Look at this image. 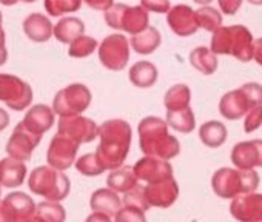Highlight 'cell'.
I'll return each instance as SVG.
<instances>
[{"label": "cell", "mask_w": 262, "mask_h": 222, "mask_svg": "<svg viewBox=\"0 0 262 222\" xmlns=\"http://www.w3.org/2000/svg\"><path fill=\"white\" fill-rule=\"evenodd\" d=\"M131 127L122 119H111L99 127L100 144L96 150V158L103 170H119L129 151Z\"/></svg>", "instance_id": "1"}, {"label": "cell", "mask_w": 262, "mask_h": 222, "mask_svg": "<svg viewBox=\"0 0 262 222\" xmlns=\"http://www.w3.org/2000/svg\"><path fill=\"white\" fill-rule=\"evenodd\" d=\"M138 133L139 147L148 158L168 162L181 153L179 141L168 133V124L161 118L148 116L142 119L138 125Z\"/></svg>", "instance_id": "2"}, {"label": "cell", "mask_w": 262, "mask_h": 222, "mask_svg": "<svg viewBox=\"0 0 262 222\" xmlns=\"http://www.w3.org/2000/svg\"><path fill=\"white\" fill-rule=\"evenodd\" d=\"M254 40L244 25L221 27L211 36L210 50L214 54L233 56L241 62H250L254 56Z\"/></svg>", "instance_id": "3"}, {"label": "cell", "mask_w": 262, "mask_h": 222, "mask_svg": "<svg viewBox=\"0 0 262 222\" xmlns=\"http://www.w3.org/2000/svg\"><path fill=\"white\" fill-rule=\"evenodd\" d=\"M259 176L254 170L219 168L211 177L213 191L222 199H234L241 194L254 193Z\"/></svg>", "instance_id": "4"}, {"label": "cell", "mask_w": 262, "mask_h": 222, "mask_svg": "<svg viewBox=\"0 0 262 222\" xmlns=\"http://www.w3.org/2000/svg\"><path fill=\"white\" fill-rule=\"evenodd\" d=\"M30 190L37 194L43 196L50 202H60L70 193V179L65 173L57 171L51 167H37L33 170L28 179Z\"/></svg>", "instance_id": "5"}, {"label": "cell", "mask_w": 262, "mask_h": 222, "mask_svg": "<svg viewBox=\"0 0 262 222\" xmlns=\"http://www.w3.org/2000/svg\"><path fill=\"white\" fill-rule=\"evenodd\" d=\"M105 22L114 30L136 36L148 28V11L141 5L126 7L123 4H114L105 11Z\"/></svg>", "instance_id": "6"}, {"label": "cell", "mask_w": 262, "mask_h": 222, "mask_svg": "<svg viewBox=\"0 0 262 222\" xmlns=\"http://www.w3.org/2000/svg\"><path fill=\"white\" fill-rule=\"evenodd\" d=\"M91 103V91L83 83H71L62 88L53 100V111L60 118L80 116Z\"/></svg>", "instance_id": "7"}, {"label": "cell", "mask_w": 262, "mask_h": 222, "mask_svg": "<svg viewBox=\"0 0 262 222\" xmlns=\"http://www.w3.org/2000/svg\"><path fill=\"white\" fill-rule=\"evenodd\" d=\"M0 100L14 111H22L33 102V88L17 76L0 74Z\"/></svg>", "instance_id": "8"}, {"label": "cell", "mask_w": 262, "mask_h": 222, "mask_svg": "<svg viewBox=\"0 0 262 222\" xmlns=\"http://www.w3.org/2000/svg\"><path fill=\"white\" fill-rule=\"evenodd\" d=\"M100 63L111 71H122L129 60V42L123 34L106 36L99 47Z\"/></svg>", "instance_id": "9"}, {"label": "cell", "mask_w": 262, "mask_h": 222, "mask_svg": "<svg viewBox=\"0 0 262 222\" xmlns=\"http://www.w3.org/2000/svg\"><path fill=\"white\" fill-rule=\"evenodd\" d=\"M36 202L25 193L14 191L0 201V222H25L36 214Z\"/></svg>", "instance_id": "10"}, {"label": "cell", "mask_w": 262, "mask_h": 222, "mask_svg": "<svg viewBox=\"0 0 262 222\" xmlns=\"http://www.w3.org/2000/svg\"><path fill=\"white\" fill-rule=\"evenodd\" d=\"M57 135L65 136L80 145L93 142L99 136V127L96 125L94 121L83 116L60 118L57 125Z\"/></svg>", "instance_id": "11"}, {"label": "cell", "mask_w": 262, "mask_h": 222, "mask_svg": "<svg viewBox=\"0 0 262 222\" xmlns=\"http://www.w3.org/2000/svg\"><path fill=\"white\" fill-rule=\"evenodd\" d=\"M256 106L257 105L250 97L247 88L242 85L241 88L224 94V97L219 102V113L228 121H237V119L247 116Z\"/></svg>", "instance_id": "12"}, {"label": "cell", "mask_w": 262, "mask_h": 222, "mask_svg": "<svg viewBox=\"0 0 262 222\" xmlns=\"http://www.w3.org/2000/svg\"><path fill=\"white\" fill-rule=\"evenodd\" d=\"M77 150H79V144H76L74 141H71L65 136L56 135L51 139L48 151H47L48 167H51L57 171L68 170L76 161Z\"/></svg>", "instance_id": "13"}, {"label": "cell", "mask_w": 262, "mask_h": 222, "mask_svg": "<svg viewBox=\"0 0 262 222\" xmlns=\"http://www.w3.org/2000/svg\"><path fill=\"white\" fill-rule=\"evenodd\" d=\"M42 136L30 131L24 122H20L19 125H16L11 138L7 142V153L10 154V158L16 159V161H28L33 154V151L36 150V147L39 145Z\"/></svg>", "instance_id": "14"}, {"label": "cell", "mask_w": 262, "mask_h": 222, "mask_svg": "<svg viewBox=\"0 0 262 222\" xmlns=\"http://www.w3.org/2000/svg\"><path fill=\"white\" fill-rule=\"evenodd\" d=\"M230 213L239 222H262V194L248 193L234 197L230 204Z\"/></svg>", "instance_id": "15"}, {"label": "cell", "mask_w": 262, "mask_h": 222, "mask_svg": "<svg viewBox=\"0 0 262 222\" xmlns=\"http://www.w3.org/2000/svg\"><path fill=\"white\" fill-rule=\"evenodd\" d=\"M139 181H145L148 184L162 182L167 179H173V167L167 161H161L156 158L144 156L133 167Z\"/></svg>", "instance_id": "16"}, {"label": "cell", "mask_w": 262, "mask_h": 222, "mask_svg": "<svg viewBox=\"0 0 262 222\" xmlns=\"http://www.w3.org/2000/svg\"><path fill=\"white\" fill-rule=\"evenodd\" d=\"M231 162L237 170L262 167V139L239 142L231 150Z\"/></svg>", "instance_id": "17"}, {"label": "cell", "mask_w": 262, "mask_h": 222, "mask_svg": "<svg viewBox=\"0 0 262 222\" xmlns=\"http://www.w3.org/2000/svg\"><path fill=\"white\" fill-rule=\"evenodd\" d=\"M167 24L170 30L181 37L193 36L199 30V24L196 19V11H193L187 5H176L167 14Z\"/></svg>", "instance_id": "18"}, {"label": "cell", "mask_w": 262, "mask_h": 222, "mask_svg": "<svg viewBox=\"0 0 262 222\" xmlns=\"http://www.w3.org/2000/svg\"><path fill=\"white\" fill-rule=\"evenodd\" d=\"M178 196H179V187L174 177L156 184H148L145 187V199L150 207L168 208L176 202Z\"/></svg>", "instance_id": "19"}, {"label": "cell", "mask_w": 262, "mask_h": 222, "mask_svg": "<svg viewBox=\"0 0 262 222\" xmlns=\"http://www.w3.org/2000/svg\"><path fill=\"white\" fill-rule=\"evenodd\" d=\"M22 122L30 131L42 136L54 125V111L53 108L42 103L34 105L31 109H28V113L25 115Z\"/></svg>", "instance_id": "20"}, {"label": "cell", "mask_w": 262, "mask_h": 222, "mask_svg": "<svg viewBox=\"0 0 262 222\" xmlns=\"http://www.w3.org/2000/svg\"><path fill=\"white\" fill-rule=\"evenodd\" d=\"M24 31L33 42H48L54 36V27L48 17L40 13H33L24 20Z\"/></svg>", "instance_id": "21"}, {"label": "cell", "mask_w": 262, "mask_h": 222, "mask_svg": "<svg viewBox=\"0 0 262 222\" xmlns=\"http://www.w3.org/2000/svg\"><path fill=\"white\" fill-rule=\"evenodd\" d=\"M122 201L116 191L110 188H99L93 193L90 199V207L94 213H103L106 216H116L122 208Z\"/></svg>", "instance_id": "22"}, {"label": "cell", "mask_w": 262, "mask_h": 222, "mask_svg": "<svg viewBox=\"0 0 262 222\" xmlns=\"http://www.w3.org/2000/svg\"><path fill=\"white\" fill-rule=\"evenodd\" d=\"M27 177V165L13 158L0 161V185L16 188L24 184Z\"/></svg>", "instance_id": "23"}, {"label": "cell", "mask_w": 262, "mask_h": 222, "mask_svg": "<svg viewBox=\"0 0 262 222\" xmlns=\"http://www.w3.org/2000/svg\"><path fill=\"white\" fill-rule=\"evenodd\" d=\"M138 176L133 170V167H120L119 170H114L108 174L106 184L108 188L116 191V193H128L133 190L138 184Z\"/></svg>", "instance_id": "24"}, {"label": "cell", "mask_w": 262, "mask_h": 222, "mask_svg": "<svg viewBox=\"0 0 262 222\" xmlns=\"http://www.w3.org/2000/svg\"><path fill=\"white\" fill-rule=\"evenodd\" d=\"M129 80L139 88H150L158 80V68L147 60H141L129 68Z\"/></svg>", "instance_id": "25"}, {"label": "cell", "mask_w": 262, "mask_h": 222, "mask_svg": "<svg viewBox=\"0 0 262 222\" xmlns=\"http://www.w3.org/2000/svg\"><path fill=\"white\" fill-rule=\"evenodd\" d=\"M85 25L77 17H65L54 27V37L62 43H73L76 39L82 37Z\"/></svg>", "instance_id": "26"}, {"label": "cell", "mask_w": 262, "mask_h": 222, "mask_svg": "<svg viewBox=\"0 0 262 222\" xmlns=\"http://www.w3.org/2000/svg\"><path fill=\"white\" fill-rule=\"evenodd\" d=\"M161 33L155 28V27H148L145 31L136 34L131 37L129 43L133 47V50L138 53V54H142V56H147V54H151L156 51V48H159L161 45Z\"/></svg>", "instance_id": "27"}, {"label": "cell", "mask_w": 262, "mask_h": 222, "mask_svg": "<svg viewBox=\"0 0 262 222\" xmlns=\"http://www.w3.org/2000/svg\"><path fill=\"white\" fill-rule=\"evenodd\" d=\"M199 138L204 145L210 148H217L227 141V128L222 122L210 121L201 125L199 128Z\"/></svg>", "instance_id": "28"}, {"label": "cell", "mask_w": 262, "mask_h": 222, "mask_svg": "<svg viewBox=\"0 0 262 222\" xmlns=\"http://www.w3.org/2000/svg\"><path fill=\"white\" fill-rule=\"evenodd\" d=\"M190 63L202 74H213L217 70V57L216 54L205 47H198L190 54Z\"/></svg>", "instance_id": "29"}, {"label": "cell", "mask_w": 262, "mask_h": 222, "mask_svg": "<svg viewBox=\"0 0 262 222\" xmlns=\"http://www.w3.org/2000/svg\"><path fill=\"white\" fill-rule=\"evenodd\" d=\"M190 99H191V91L187 85L184 83H178L174 86H171L164 97V105L168 111H179L184 108L190 106Z\"/></svg>", "instance_id": "30"}, {"label": "cell", "mask_w": 262, "mask_h": 222, "mask_svg": "<svg viewBox=\"0 0 262 222\" xmlns=\"http://www.w3.org/2000/svg\"><path fill=\"white\" fill-rule=\"evenodd\" d=\"M167 124L174 131L185 133V135L191 133L196 128V119H194L193 109L188 106V108H184L179 111H168L167 113Z\"/></svg>", "instance_id": "31"}, {"label": "cell", "mask_w": 262, "mask_h": 222, "mask_svg": "<svg viewBox=\"0 0 262 222\" xmlns=\"http://www.w3.org/2000/svg\"><path fill=\"white\" fill-rule=\"evenodd\" d=\"M196 19L199 24V28H204L205 31L216 33L221 28L222 16L217 10L211 7H202L196 11Z\"/></svg>", "instance_id": "32"}, {"label": "cell", "mask_w": 262, "mask_h": 222, "mask_svg": "<svg viewBox=\"0 0 262 222\" xmlns=\"http://www.w3.org/2000/svg\"><path fill=\"white\" fill-rule=\"evenodd\" d=\"M36 214L45 222H65L67 217L65 208L59 202H50V201L37 204Z\"/></svg>", "instance_id": "33"}, {"label": "cell", "mask_w": 262, "mask_h": 222, "mask_svg": "<svg viewBox=\"0 0 262 222\" xmlns=\"http://www.w3.org/2000/svg\"><path fill=\"white\" fill-rule=\"evenodd\" d=\"M80 5H82V2H79V0H47L43 4L47 13L53 17L77 11L80 8Z\"/></svg>", "instance_id": "34"}, {"label": "cell", "mask_w": 262, "mask_h": 222, "mask_svg": "<svg viewBox=\"0 0 262 222\" xmlns=\"http://www.w3.org/2000/svg\"><path fill=\"white\" fill-rule=\"evenodd\" d=\"M97 48V40L90 37V36H82L79 39H76L70 48H68V54L71 57H76V59H82V57H86L90 54L94 53V50Z\"/></svg>", "instance_id": "35"}, {"label": "cell", "mask_w": 262, "mask_h": 222, "mask_svg": "<svg viewBox=\"0 0 262 222\" xmlns=\"http://www.w3.org/2000/svg\"><path fill=\"white\" fill-rule=\"evenodd\" d=\"M76 168L83 176H99L105 171L102 168V165L99 164L96 153H88V154H83L82 158H79L76 161Z\"/></svg>", "instance_id": "36"}, {"label": "cell", "mask_w": 262, "mask_h": 222, "mask_svg": "<svg viewBox=\"0 0 262 222\" xmlns=\"http://www.w3.org/2000/svg\"><path fill=\"white\" fill-rule=\"evenodd\" d=\"M122 202H123V207H133L144 213L150 208V205L145 199V187H142V185H136L133 190L125 193Z\"/></svg>", "instance_id": "37"}, {"label": "cell", "mask_w": 262, "mask_h": 222, "mask_svg": "<svg viewBox=\"0 0 262 222\" xmlns=\"http://www.w3.org/2000/svg\"><path fill=\"white\" fill-rule=\"evenodd\" d=\"M114 222H147L145 213L133 208V207H122L114 216Z\"/></svg>", "instance_id": "38"}, {"label": "cell", "mask_w": 262, "mask_h": 222, "mask_svg": "<svg viewBox=\"0 0 262 222\" xmlns=\"http://www.w3.org/2000/svg\"><path fill=\"white\" fill-rule=\"evenodd\" d=\"M260 125H262V106H256L245 116L244 130H245V133H253Z\"/></svg>", "instance_id": "39"}, {"label": "cell", "mask_w": 262, "mask_h": 222, "mask_svg": "<svg viewBox=\"0 0 262 222\" xmlns=\"http://www.w3.org/2000/svg\"><path fill=\"white\" fill-rule=\"evenodd\" d=\"M141 7L153 13H168L171 10L170 2H155V0H151V2H141Z\"/></svg>", "instance_id": "40"}, {"label": "cell", "mask_w": 262, "mask_h": 222, "mask_svg": "<svg viewBox=\"0 0 262 222\" xmlns=\"http://www.w3.org/2000/svg\"><path fill=\"white\" fill-rule=\"evenodd\" d=\"M241 5H242V2H231V0H224V2H219V7H221V10L224 11V14H228V16H231V14H234L239 8H241Z\"/></svg>", "instance_id": "41"}, {"label": "cell", "mask_w": 262, "mask_h": 222, "mask_svg": "<svg viewBox=\"0 0 262 222\" xmlns=\"http://www.w3.org/2000/svg\"><path fill=\"white\" fill-rule=\"evenodd\" d=\"M5 40H7L5 31H4V28H2V30H0V66H2V65L8 60V50H7V47H5Z\"/></svg>", "instance_id": "42"}, {"label": "cell", "mask_w": 262, "mask_h": 222, "mask_svg": "<svg viewBox=\"0 0 262 222\" xmlns=\"http://www.w3.org/2000/svg\"><path fill=\"white\" fill-rule=\"evenodd\" d=\"M88 7L94 8V10H102V11H108L114 4L111 2V0H103V2H96V0H88L86 2Z\"/></svg>", "instance_id": "43"}, {"label": "cell", "mask_w": 262, "mask_h": 222, "mask_svg": "<svg viewBox=\"0 0 262 222\" xmlns=\"http://www.w3.org/2000/svg\"><path fill=\"white\" fill-rule=\"evenodd\" d=\"M253 48H254V56H253V59H254L259 65H262V37L257 39V40H254Z\"/></svg>", "instance_id": "44"}, {"label": "cell", "mask_w": 262, "mask_h": 222, "mask_svg": "<svg viewBox=\"0 0 262 222\" xmlns=\"http://www.w3.org/2000/svg\"><path fill=\"white\" fill-rule=\"evenodd\" d=\"M85 222H113V220L110 219V216H106L103 213H93L86 217Z\"/></svg>", "instance_id": "45"}, {"label": "cell", "mask_w": 262, "mask_h": 222, "mask_svg": "<svg viewBox=\"0 0 262 222\" xmlns=\"http://www.w3.org/2000/svg\"><path fill=\"white\" fill-rule=\"evenodd\" d=\"M8 125H10V115H8V111L4 109V108H0V131H4Z\"/></svg>", "instance_id": "46"}, {"label": "cell", "mask_w": 262, "mask_h": 222, "mask_svg": "<svg viewBox=\"0 0 262 222\" xmlns=\"http://www.w3.org/2000/svg\"><path fill=\"white\" fill-rule=\"evenodd\" d=\"M25 222H45V220H43V219H40V217H39L37 214H34L33 217H30V219H27Z\"/></svg>", "instance_id": "47"}, {"label": "cell", "mask_w": 262, "mask_h": 222, "mask_svg": "<svg viewBox=\"0 0 262 222\" xmlns=\"http://www.w3.org/2000/svg\"><path fill=\"white\" fill-rule=\"evenodd\" d=\"M0 30H2V14H0Z\"/></svg>", "instance_id": "48"}]
</instances>
